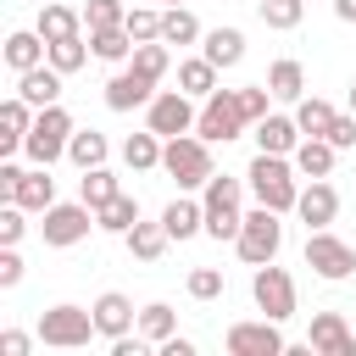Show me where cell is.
Returning <instances> with one entry per match:
<instances>
[{
    "label": "cell",
    "mask_w": 356,
    "mask_h": 356,
    "mask_svg": "<svg viewBox=\"0 0 356 356\" xmlns=\"http://www.w3.org/2000/svg\"><path fill=\"white\" fill-rule=\"evenodd\" d=\"M128 67L161 83V78H167V39H150V44H134V56H128Z\"/></svg>",
    "instance_id": "obj_36"
},
{
    "label": "cell",
    "mask_w": 356,
    "mask_h": 356,
    "mask_svg": "<svg viewBox=\"0 0 356 356\" xmlns=\"http://www.w3.org/2000/svg\"><path fill=\"white\" fill-rule=\"evenodd\" d=\"M267 89H273V100H300V95H306V67L289 61V56L273 61V67H267Z\"/></svg>",
    "instance_id": "obj_27"
},
{
    "label": "cell",
    "mask_w": 356,
    "mask_h": 356,
    "mask_svg": "<svg viewBox=\"0 0 356 356\" xmlns=\"http://www.w3.org/2000/svg\"><path fill=\"white\" fill-rule=\"evenodd\" d=\"M128 33H134V44H150V39H161V11H150V6H128V22H122Z\"/></svg>",
    "instance_id": "obj_40"
},
{
    "label": "cell",
    "mask_w": 356,
    "mask_h": 356,
    "mask_svg": "<svg viewBox=\"0 0 356 356\" xmlns=\"http://www.w3.org/2000/svg\"><path fill=\"white\" fill-rule=\"evenodd\" d=\"M122 239H128V250H134L139 261H161V250H167V239H172V234H167L161 222H134Z\"/></svg>",
    "instance_id": "obj_32"
},
{
    "label": "cell",
    "mask_w": 356,
    "mask_h": 356,
    "mask_svg": "<svg viewBox=\"0 0 356 356\" xmlns=\"http://www.w3.org/2000/svg\"><path fill=\"white\" fill-rule=\"evenodd\" d=\"M250 295H256V306H261V317H273V323H284V317H295V278L284 273V267H256V278H250Z\"/></svg>",
    "instance_id": "obj_10"
},
{
    "label": "cell",
    "mask_w": 356,
    "mask_h": 356,
    "mask_svg": "<svg viewBox=\"0 0 356 356\" xmlns=\"http://www.w3.org/2000/svg\"><path fill=\"white\" fill-rule=\"evenodd\" d=\"M89 50H95V44H83V33L56 39V44H50V67H56V72H78V67L89 61Z\"/></svg>",
    "instance_id": "obj_37"
},
{
    "label": "cell",
    "mask_w": 356,
    "mask_h": 356,
    "mask_svg": "<svg viewBox=\"0 0 356 356\" xmlns=\"http://www.w3.org/2000/svg\"><path fill=\"white\" fill-rule=\"evenodd\" d=\"M139 334H145L150 345H161V339H172V334H178V312H172L167 300H150V306L139 312Z\"/></svg>",
    "instance_id": "obj_34"
},
{
    "label": "cell",
    "mask_w": 356,
    "mask_h": 356,
    "mask_svg": "<svg viewBox=\"0 0 356 356\" xmlns=\"http://www.w3.org/2000/svg\"><path fill=\"white\" fill-rule=\"evenodd\" d=\"M161 39H167V44H195V39H206V33H200V22H195L189 6H167V11H161Z\"/></svg>",
    "instance_id": "obj_33"
},
{
    "label": "cell",
    "mask_w": 356,
    "mask_h": 356,
    "mask_svg": "<svg viewBox=\"0 0 356 356\" xmlns=\"http://www.w3.org/2000/svg\"><path fill=\"white\" fill-rule=\"evenodd\" d=\"M95 222H100V228H106V234H128V228H134V222H139V200H134V195H122V189H117V195H111V200H106V206H95Z\"/></svg>",
    "instance_id": "obj_28"
},
{
    "label": "cell",
    "mask_w": 356,
    "mask_h": 356,
    "mask_svg": "<svg viewBox=\"0 0 356 356\" xmlns=\"http://www.w3.org/2000/svg\"><path fill=\"white\" fill-rule=\"evenodd\" d=\"M128 22V6L122 0H89L83 6V28L95 33V28H122Z\"/></svg>",
    "instance_id": "obj_39"
},
{
    "label": "cell",
    "mask_w": 356,
    "mask_h": 356,
    "mask_svg": "<svg viewBox=\"0 0 356 356\" xmlns=\"http://www.w3.org/2000/svg\"><path fill=\"white\" fill-rule=\"evenodd\" d=\"M234 250H239L245 267H267V261H278V250H284V222H278V211L256 200V211H245V222H239Z\"/></svg>",
    "instance_id": "obj_3"
},
{
    "label": "cell",
    "mask_w": 356,
    "mask_h": 356,
    "mask_svg": "<svg viewBox=\"0 0 356 356\" xmlns=\"http://www.w3.org/2000/svg\"><path fill=\"white\" fill-rule=\"evenodd\" d=\"M334 117H339V111H334L328 100H317V95H312V100H306V95L295 100V122H300V134H312V139H328Z\"/></svg>",
    "instance_id": "obj_30"
},
{
    "label": "cell",
    "mask_w": 356,
    "mask_h": 356,
    "mask_svg": "<svg viewBox=\"0 0 356 356\" xmlns=\"http://www.w3.org/2000/svg\"><path fill=\"white\" fill-rule=\"evenodd\" d=\"M17 178H22V167H11V161H0V200H11V189H17Z\"/></svg>",
    "instance_id": "obj_48"
},
{
    "label": "cell",
    "mask_w": 356,
    "mask_h": 356,
    "mask_svg": "<svg viewBox=\"0 0 356 356\" xmlns=\"http://www.w3.org/2000/svg\"><path fill=\"white\" fill-rule=\"evenodd\" d=\"M11 200H17L22 211H50V206H56V178H50V167L22 172V178H17V189H11Z\"/></svg>",
    "instance_id": "obj_19"
},
{
    "label": "cell",
    "mask_w": 356,
    "mask_h": 356,
    "mask_svg": "<svg viewBox=\"0 0 356 356\" xmlns=\"http://www.w3.org/2000/svg\"><path fill=\"white\" fill-rule=\"evenodd\" d=\"M161 172H167L178 189H206L217 167H211V150H206L200 134H178V139L161 145Z\"/></svg>",
    "instance_id": "obj_2"
},
{
    "label": "cell",
    "mask_w": 356,
    "mask_h": 356,
    "mask_svg": "<svg viewBox=\"0 0 356 356\" xmlns=\"http://www.w3.org/2000/svg\"><path fill=\"white\" fill-rule=\"evenodd\" d=\"M39 61H50L44 33H11V39H6V67H11V72H28V67H39Z\"/></svg>",
    "instance_id": "obj_24"
},
{
    "label": "cell",
    "mask_w": 356,
    "mask_h": 356,
    "mask_svg": "<svg viewBox=\"0 0 356 356\" xmlns=\"http://www.w3.org/2000/svg\"><path fill=\"white\" fill-rule=\"evenodd\" d=\"M61 78H67V72H56L50 61H39V67L17 72V95H22L33 111H44V106H56V100H61Z\"/></svg>",
    "instance_id": "obj_14"
},
{
    "label": "cell",
    "mask_w": 356,
    "mask_h": 356,
    "mask_svg": "<svg viewBox=\"0 0 356 356\" xmlns=\"http://www.w3.org/2000/svg\"><path fill=\"white\" fill-rule=\"evenodd\" d=\"M39 33H44V44L72 39V33H83V17L72 6H39Z\"/></svg>",
    "instance_id": "obj_29"
},
{
    "label": "cell",
    "mask_w": 356,
    "mask_h": 356,
    "mask_svg": "<svg viewBox=\"0 0 356 356\" xmlns=\"http://www.w3.org/2000/svg\"><path fill=\"white\" fill-rule=\"evenodd\" d=\"M95 323H100V334H106V339H122V334H128L139 317H134V300H128V295L106 289V295L95 300Z\"/></svg>",
    "instance_id": "obj_20"
},
{
    "label": "cell",
    "mask_w": 356,
    "mask_h": 356,
    "mask_svg": "<svg viewBox=\"0 0 356 356\" xmlns=\"http://www.w3.org/2000/svg\"><path fill=\"white\" fill-rule=\"evenodd\" d=\"M195 95H184V89H161L156 100H150V117H145V128H156L161 139H178V134H189L195 128V106H189Z\"/></svg>",
    "instance_id": "obj_11"
},
{
    "label": "cell",
    "mask_w": 356,
    "mask_h": 356,
    "mask_svg": "<svg viewBox=\"0 0 356 356\" xmlns=\"http://www.w3.org/2000/svg\"><path fill=\"white\" fill-rule=\"evenodd\" d=\"M189 295H195V300H217V295H222V273H217V267H195V273H189Z\"/></svg>",
    "instance_id": "obj_42"
},
{
    "label": "cell",
    "mask_w": 356,
    "mask_h": 356,
    "mask_svg": "<svg viewBox=\"0 0 356 356\" xmlns=\"http://www.w3.org/2000/svg\"><path fill=\"white\" fill-rule=\"evenodd\" d=\"M161 6H184V0H161Z\"/></svg>",
    "instance_id": "obj_52"
},
{
    "label": "cell",
    "mask_w": 356,
    "mask_h": 356,
    "mask_svg": "<svg viewBox=\"0 0 356 356\" xmlns=\"http://www.w3.org/2000/svg\"><path fill=\"white\" fill-rule=\"evenodd\" d=\"M11 284H22V256H17V245H0V289H11Z\"/></svg>",
    "instance_id": "obj_45"
},
{
    "label": "cell",
    "mask_w": 356,
    "mask_h": 356,
    "mask_svg": "<svg viewBox=\"0 0 356 356\" xmlns=\"http://www.w3.org/2000/svg\"><path fill=\"white\" fill-rule=\"evenodd\" d=\"M334 156H339V150H334L328 139H312V134H306V139L295 145V156H289V161H295V172H300V178H328V172H334Z\"/></svg>",
    "instance_id": "obj_21"
},
{
    "label": "cell",
    "mask_w": 356,
    "mask_h": 356,
    "mask_svg": "<svg viewBox=\"0 0 356 356\" xmlns=\"http://www.w3.org/2000/svg\"><path fill=\"white\" fill-rule=\"evenodd\" d=\"M89 44H95L100 61H128V56H134V33H128V28H95Z\"/></svg>",
    "instance_id": "obj_35"
},
{
    "label": "cell",
    "mask_w": 356,
    "mask_h": 356,
    "mask_svg": "<svg viewBox=\"0 0 356 356\" xmlns=\"http://www.w3.org/2000/svg\"><path fill=\"white\" fill-rule=\"evenodd\" d=\"M161 228L172 234V239H195V234H206V206H195V200H172L167 211H161Z\"/></svg>",
    "instance_id": "obj_23"
},
{
    "label": "cell",
    "mask_w": 356,
    "mask_h": 356,
    "mask_svg": "<svg viewBox=\"0 0 356 356\" xmlns=\"http://www.w3.org/2000/svg\"><path fill=\"white\" fill-rule=\"evenodd\" d=\"M156 350H161V356H195V345H189L184 334H172V339H161Z\"/></svg>",
    "instance_id": "obj_49"
},
{
    "label": "cell",
    "mask_w": 356,
    "mask_h": 356,
    "mask_svg": "<svg viewBox=\"0 0 356 356\" xmlns=\"http://www.w3.org/2000/svg\"><path fill=\"white\" fill-rule=\"evenodd\" d=\"M72 117L61 111V106H44L39 117H33V128H28V139H22V156L33 161V167H50V161H61L67 156V145H72Z\"/></svg>",
    "instance_id": "obj_4"
},
{
    "label": "cell",
    "mask_w": 356,
    "mask_h": 356,
    "mask_svg": "<svg viewBox=\"0 0 356 356\" xmlns=\"http://www.w3.org/2000/svg\"><path fill=\"white\" fill-rule=\"evenodd\" d=\"M350 111H356V83H350Z\"/></svg>",
    "instance_id": "obj_51"
},
{
    "label": "cell",
    "mask_w": 356,
    "mask_h": 356,
    "mask_svg": "<svg viewBox=\"0 0 356 356\" xmlns=\"http://www.w3.org/2000/svg\"><path fill=\"white\" fill-rule=\"evenodd\" d=\"M200 56H206L211 67H239V61H245V33H239V28H211L206 44H200Z\"/></svg>",
    "instance_id": "obj_22"
},
{
    "label": "cell",
    "mask_w": 356,
    "mask_h": 356,
    "mask_svg": "<svg viewBox=\"0 0 356 356\" xmlns=\"http://www.w3.org/2000/svg\"><path fill=\"white\" fill-rule=\"evenodd\" d=\"M100 334V323H95V306L83 312V306H50V312H39V339L44 345H56V350H83L89 339Z\"/></svg>",
    "instance_id": "obj_5"
},
{
    "label": "cell",
    "mask_w": 356,
    "mask_h": 356,
    "mask_svg": "<svg viewBox=\"0 0 356 356\" xmlns=\"http://www.w3.org/2000/svg\"><path fill=\"white\" fill-rule=\"evenodd\" d=\"M334 17L339 22H356V0H334Z\"/></svg>",
    "instance_id": "obj_50"
},
{
    "label": "cell",
    "mask_w": 356,
    "mask_h": 356,
    "mask_svg": "<svg viewBox=\"0 0 356 356\" xmlns=\"http://www.w3.org/2000/svg\"><path fill=\"white\" fill-rule=\"evenodd\" d=\"M328 145H334V150H350V145H356V117H334Z\"/></svg>",
    "instance_id": "obj_46"
},
{
    "label": "cell",
    "mask_w": 356,
    "mask_h": 356,
    "mask_svg": "<svg viewBox=\"0 0 356 356\" xmlns=\"http://www.w3.org/2000/svg\"><path fill=\"white\" fill-rule=\"evenodd\" d=\"M217 72H222V67H211L206 56H189V61H178V89L195 95V100H206V95L217 89Z\"/></svg>",
    "instance_id": "obj_26"
},
{
    "label": "cell",
    "mask_w": 356,
    "mask_h": 356,
    "mask_svg": "<svg viewBox=\"0 0 356 356\" xmlns=\"http://www.w3.org/2000/svg\"><path fill=\"white\" fill-rule=\"evenodd\" d=\"M267 95H273L267 83H261V89H239V106H245V122H261V117H267Z\"/></svg>",
    "instance_id": "obj_44"
},
{
    "label": "cell",
    "mask_w": 356,
    "mask_h": 356,
    "mask_svg": "<svg viewBox=\"0 0 356 356\" xmlns=\"http://www.w3.org/2000/svg\"><path fill=\"white\" fill-rule=\"evenodd\" d=\"M239 128H245V106H239V89H211L206 95V106H200V117H195V134L206 139V145H228V139H239Z\"/></svg>",
    "instance_id": "obj_7"
},
{
    "label": "cell",
    "mask_w": 356,
    "mask_h": 356,
    "mask_svg": "<svg viewBox=\"0 0 356 356\" xmlns=\"http://www.w3.org/2000/svg\"><path fill=\"white\" fill-rule=\"evenodd\" d=\"M78 189H83V200H89V206H106V200L117 195V172H106V167H89V172L78 178Z\"/></svg>",
    "instance_id": "obj_41"
},
{
    "label": "cell",
    "mask_w": 356,
    "mask_h": 356,
    "mask_svg": "<svg viewBox=\"0 0 356 356\" xmlns=\"http://www.w3.org/2000/svg\"><path fill=\"white\" fill-rule=\"evenodd\" d=\"M22 228H28V222H22V206H17V200H6V206H0V245H17V239H22Z\"/></svg>",
    "instance_id": "obj_43"
},
{
    "label": "cell",
    "mask_w": 356,
    "mask_h": 356,
    "mask_svg": "<svg viewBox=\"0 0 356 356\" xmlns=\"http://www.w3.org/2000/svg\"><path fill=\"white\" fill-rule=\"evenodd\" d=\"M156 100V78H145V72H134V67H122L111 83H106V106L111 111H134V106H150Z\"/></svg>",
    "instance_id": "obj_15"
},
{
    "label": "cell",
    "mask_w": 356,
    "mask_h": 356,
    "mask_svg": "<svg viewBox=\"0 0 356 356\" xmlns=\"http://www.w3.org/2000/svg\"><path fill=\"white\" fill-rule=\"evenodd\" d=\"M222 345H228V356H284V334H278L273 317H261V323H234V328L222 334Z\"/></svg>",
    "instance_id": "obj_12"
},
{
    "label": "cell",
    "mask_w": 356,
    "mask_h": 356,
    "mask_svg": "<svg viewBox=\"0 0 356 356\" xmlns=\"http://www.w3.org/2000/svg\"><path fill=\"white\" fill-rule=\"evenodd\" d=\"M28 345H33V339H28V334H17V328H6V334H0V356H28Z\"/></svg>",
    "instance_id": "obj_47"
},
{
    "label": "cell",
    "mask_w": 356,
    "mask_h": 356,
    "mask_svg": "<svg viewBox=\"0 0 356 356\" xmlns=\"http://www.w3.org/2000/svg\"><path fill=\"white\" fill-rule=\"evenodd\" d=\"M106 134H95V128H78L72 134V145H67V156H72V167L78 172H89V167H106Z\"/></svg>",
    "instance_id": "obj_31"
},
{
    "label": "cell",
    "mask_w": 356,
    "mask_h": 356,
    "mask_svg": "<svg viewBox=\"0 0 356 356\" xmlns=\"http://www.w3.org/2000/svg\"><path fill=\"white\" fill-rule=\"evenodd\" d=\"M306 267H312L317 278L339 284V278L356 273V250H350L339 234H328V228H306Z\"/></svg>",
    "instance_id": "obj_8"
},
{
    "label": "cell",
    "mask_w": 356,
    "mask_h": 356,
    "mask_svg": "<svg viewBox=\"0 0 356 356\" xmlns=\"http://www.w3.org/2000/svg\"><path fill=\"white\" fill-rule=\"evenodd\" d=\"M161 145H167V139H161L156 128L128 134V139H122V161H128L134 172H150V167H161Z\"/></svg>",
    "instance_id": "obj_25"
},
{
    "label": "cell",
    "mask_w": 356,
    "mask_h": 356,
    "mask_svg": "<svg viewBox=\"0 0 356 356\" xmlns=\"http://www.w3.org/2000/svg\"><path fill=\"white\" fill-rule=\"evenodd\" d=\"M33 117H39V111H33L22 95H11V100L0 106V156H17V150H22V139H28Z\"/></svg>",
    "instance_id": "obj_17"
},
{
    "label": "cell",
    "mask_w": 356,
    "mask_h": 356,
    "mask_svg": "<svg viewBox=\"0 0 356 356\" xmlns=\"http://www.w3.org/2000/svg\"><path fill=\"white\" fill-rule=\"evenodd\" d=\"M89 228H100L89 200H56V206L44 211V245H56V250H61V245L89 239Z\"/></svg>",
    "instance_id": "obj_9"
},
{
    "label": "cell",
    "mask_w": 356,
    "mask_h": 356,
    "mask_svg": "<svg viewBox=\"0 0 356 356\" xmlns=\"http://www.w3.org/2000/svg\"><path fill=\"white\" fill-rule=\"evenodd\" d=\"M306 134H300V122L295 117H261L256 122V150H267V156H295V145H300Z\"/></svg>",
    "instance_id": "obj_18"
},
{
    "label": "cell",
    "mask_w": 356,
    "mask_h": 356,
    "mask_svg": "<svg viewBox=\"0 0 356 356\" xmlns=\"http://www.w3.org/2000/svg\"><path fill=\"white\" fill-rule=\"evenodd\" d=\"M295 211H300V222H306V228H328V222L339 217V189H334V184H323V178H312V184L300 189Z\"/></svg>",
    "instance_id": "obj_16"
},
{
    "label": "cell",
    "mask_w": 356,
    "mask_h": 356,
    "mask_svg": "<svg viewBox=\"0 0 356 356\" xmlns=\"http://www.w3.org/2000/svg\"><path fill=\"white\" fill-rule=\"evenodd\" d=\"M250 195L261 200V206H273L278 217L284 211H295V200H300V184H295V167H289V156H267V150H256V161H250Z\"/></svg>",
    "instance_id": "obj_1"
},
{
    "label": "cell",
    "mask_w": 356,
    "mask_h": 356,
    "mask_svg": "<svg viewBox=\"0 0 356 356\" xmlns=\"http://www.w3.org/2000/svg\"><path fill=\"white\" fill-rule=\"evenodd\" d=\"M300 17H306V0H261V22L278 28V33L300 28Z\"/></svg>",
    "instance_id": "obj_38"
},
{
    "label": "cell",
    "mask_w": 356,
    "mask_h": 356,
    "mask_svg": "<svg viewBox=\"0 0 356 356\" xmlns=\"http://www.w3.org/2000/svg\"><path fill=\"white\" fill-rule=\"evenodd\" d=\"M306 350H323V356H356V334L345 328L339 312H317V317H312V334H306Z\"/></svg>",
    "instance_id": "obj_13"
},
{
    "label": "cell",
    "mask_w": 356,
    "mask_h": 356,
    "mask_svg": "<svg viewBox=\"0 0 356 356\" xmlns=\"http://www.w3.org/2000/svg\"><path fill=\"white\" fill-rule=\"evenodd\" d=\"M239 195H245V184L239 178H228V172H211V184H206V234L211 239H239V222H245V211H239Z\"/></svg>",
    "instance_id": "obj_6"
}]
</instances>
